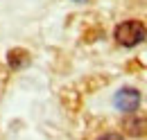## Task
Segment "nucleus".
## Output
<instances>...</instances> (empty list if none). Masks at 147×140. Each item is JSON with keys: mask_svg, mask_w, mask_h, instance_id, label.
I'll use <instances>...</instances> for the list:
<instances>
[{"mask_svg": "<svg viewBox=\"0 0 147 140\" xmlns=\"http://www.w3.org/2000/svg\"><path fill=\"white\" fill-rule=\"evenodd\" d=\"M145 36H147V32H145V25L140 20H125V23H120L115 27V41L120 45H125V48L138 45Z\"/></svg>", "mask_w": 147, "mask_h": 140, "instance_id": "f257e3e1", "label": "nucleus"}, {"mask_svg": "<svg viewBox=\"0 0 147 140\" xmlns=\"http://www.w3.org/2000/svg\"><path fill=\"white\" fill-rule=\"evenodd\" d=\"M113 104L118 111H125V113H134L138 104H140V93L136 88H120L113 97Z\"/></svg>", "mask_w": 147, "mask_h": 140, "instance_id": "f03ea898", "label": "nucleus"}, {"mask_svg": "<svg viewBox=\"0 0 147 140\" xmlns=\"http://www.w3.org/2000/svg\"><path fill=\"white\" fill-rule=\"evenodd\" d=\"M122 129L127 136H134V138H140L147 133V118L138 115V113H129L127 118L122 120Z\"/></svg>", "mask_w": 147, "mask_h": 140, "instance_id": "7ed1b4c3", "label": "nucleus"}, {"mask_svg": "<svg viewBox=\"0 0 147 140\" xmlns=\"http://www.w3.org/2000/svg\"><path fill=\"white\" fill-rule=\"evenodd\" d=\"M7 61H9V66H11L14 70H18V68H23V66L30 61V54L25 52V50H11L9 57H7Z\"/></svg>", "mask_w": 147, "mask_h": 140, "instance_id": "20e7f679", "label": "nucleus"}, {"mask_svg": "<svg viewBox=\"0 0 147 140\" xmlns=\"http://www.w3.org/2000/svg\"><path fill=\"white\" fill-rule=\"evenodd\" d=\"M97 140H125L120 133H104V136H100Z\"/></svg>", "mask_w": 147, "mask_h": 140, "instance_id": "39448f33", "label": "nucleus"}, {"mask_svg": "<svg viewBox=\"0 0 147 140\" xmlns=\"http://www.w3.org/2000/svg\"><path fill=\"white\" fill-rule=\"evenodd\" d=\"M75 2H84V0H75Z\"/></svg>", "mask_w": 147, "mask_h": 140, "instance_id": "423d86ee", "label": "nucleus"}]
</instances>
